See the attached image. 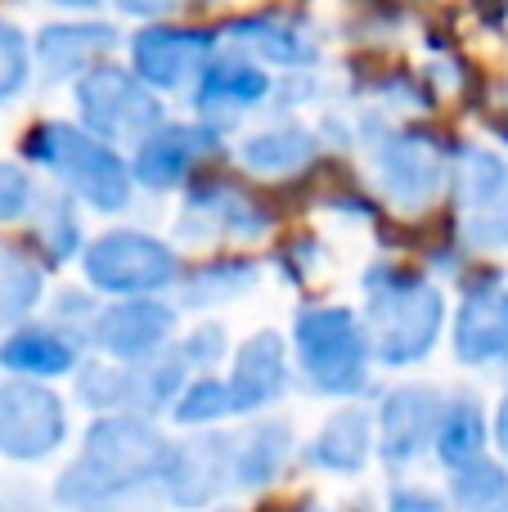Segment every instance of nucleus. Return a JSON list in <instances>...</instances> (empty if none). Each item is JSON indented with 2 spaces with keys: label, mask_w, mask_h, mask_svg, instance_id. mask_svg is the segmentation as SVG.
Here are the masks:
<instances>
[{
  "label": "nucleus",
  "mask_w": 508,
  "mask_h": 512,
  "mask_svg": "<svg viewBox=\"0 0 508 512\" xmlns=\"http://www.w3.org/2000/svg\"><path fill=\"white\" fill-rule=\"evenodd\" d=\"M495 445H500V454L508 463V396L500 400V409H495Z\"/></svg>",
  "instance_id": "39"
},
{
  "label": "nucleus",
  "mask_w": 508,
  "mask_h": 512,
  "mask_svg": "<svg viewBox=\"0 0 508 512\" xmlns=\"http://www.w3.org/2000/svg\"><path fill=\"white\" fill-rule=\"evenodd\" d=\"M180 387H185V355L171 360H144V369H131V414H153V409L171 405L176 409Z\"/></svg>",
  "instance_id": "25"
},
{
  "label": "nucleus",
  "mask_w": 508,
  "mask_h": 512,
  "mask_svg": "<svg viewBox=\"0 0 508 512\" xmlns=\"http://www.w3.org/2000/svg\"><path fill=\"white\" fill-rule=\"evenodd\" d=\"M41 292V274L18 256H0V324L18 319Z\"/></svg>",
  "instance_id": "31"
},
{
  "label": "nucleus",
  "mask_w": 508,
  "mask_h": 512,
  "mask_svg": "<svg viewBox=\"0 0 508 512\" xmlns=\"http://www.w3.org/2000/svg\"><path fill=\"white\" fill-rule=\"evenodd\" d=\"M508 189V167L495 153L486 149H468L464 162H459V198H464V207H473V212H482V207L500 203Z\"/></svg>",
  "instance_id": "27"
},
{
  "label": "nucleus",
  "mask_w": 508,
  "mask_h": 512,
  "mask_svg": "<svg viewBox=\"0 0 508 512\" xmlns=\"http://www.w3.org/2000/svg\"><path fill=\"white\" fill-rule=\"evenodd\" d=\"M288 387V360H284V342L279 333H257L234 360V378H230V396H234V414H257V409L275 405Z\"/></svg>",
  "instance_id": "15"
},
{
  "label": "nucleus",
  "mask_w": 508,
  "mask_h": 512,
  "mask_svg": "<svg viewBox=\"0 0 508 512\" xmlns=\"http://www.w3.org/2000/svg\"><path fill=\"white\" fill-rule=\"evenodd\" d=\"M293 454V427L288 423H252L243 436H234V486L239 490H266L284 472Z\"/></svg>",
  "instance_id": "17"
},
{
  "label": "nucleus",
  "mask_w": 508,
  "mask_h": 512,
  "mask_svg": "<svg viewBox=\"0 0 508 512\" xmlns=\"http://www.w3.org/2000/svg\"><path fill=\"white\" fill-rule=\"evenodd\" d=\"M0 364L27 378H59L77 364V342L50 333V328H23L0 346Z\"/></svg>",
  "instance_id": "20"
},
{
  "label": "nucleus",
  "mask_w": 508,
  "mask_h": 512,
  "mask_svg": "<svg viewBox=\"0 0 508 512\" xmlns=\"http://www.w3.org/2000/svg\"><path fill=\"white\" fill-rule=\"evenodd\" d=\"M113 27L104 23H63V27H45L36 36V59H41L45 77H72L81 72L95 54L113 50Z\"/></svg>",
  "instance_id": "19"
},
{
  "label": "nucleus",
  "mask_w": 508,
  "mask_h": 512,
  "mask_svg": "<svg viewBox=\"0 0 508 512\" xmlns=\"http://www.w3.org/2000/svg\"><path fill=\"white\" fill-rule=\"evenodd\" d=\"M221 351H225V333L216 324H207L185 342V364H212Z\"/></svg>",
  "instance_id": "37"
},
{
  "label": "nucleus",
  "mask_w": 508,
  "mask_h": 512,
  "mask_svg": "<svg viewBox=\"0 0 508 512\" xmlns=\"http://www.w3.org/2000/svg\"><path fill=\"white\" fill-rule=\"evenodd\" d=\"M288 512H329V508H311V504H306V508H288Z\"/></svg>",
  "instance_id": "41"
},
{
  "label": "nucleus",
  "mask_w": 508,
  "mask_h": 512,
  "mask_svg": "<svg viewBox=\"0 0 508 512\" xmlns=\"http://www.w3.org/2000/svg\"><path fill=\"white\" fill-rule=\"evenodd\" d=\"M171 333V310L153 306V301H126L99 315L95 346L108 351L113 360H153L158 346Z\"/></svg>",
  "instance_id": "12"
},
{
  "label": "nucleus",
  "mask_w": 508,
  "mask_h": 512,
  "mask_svg": "<svg viewBox=\"0 0 508 512\" xmlns=\"http://www.w3.org/2000/svg\"><path fill=\"white\" fill-rule=\"evenodd\" d=\"M234 41L252 45L261 59L270 63H284V68H302V63L315 59L311 41H306L297 27L284 23H270V18H248V23H234Z\"/></svg>",
  "instance_id": "24"
},
{
  "label": "nucleus",
  "mask_w": 508,
  "mask_h": 512,
  "mask_svg": "<svg viewBox=\"0 0 508 512\" xmlns=\"http://www.w3.org/2000/svg\"><path fill=\"white\" fill-rule=\"evenodd\" d=\"M68 436V409L50 387L5 382L0 387V454L14 463H41Z\"/></svg>",
  "instance_id": "5"
},
{
  "label": "nucleus",
  "mask_w": 508,
  "mask_h": 512,
  "mask_svg": "<svg viewBox=\"0 0 508 512\" xmlns=\"http://www.w3.org/2000/svg\"><path fill=\"white\" fill-rule=\"evenodd\" d=\"M77 396L99 414H126L131 409V369H108V364H86L77 382Z\"/></svg>",
  "instance_id": "29"
},
{
  "label": "nucleus",
  "mask_w": 508,
  "mask_h": 512,
  "mask_svg": "<svg viewBox=\"0 0 508 512\" xmlns=\"http://www.w3.org/2000/svg\"><path fill=\"white\" fill-rule=\"evenodd\" d=\"M293 337H297L302 369L315 391H324V396H351V391L365 387L369 346L347 310H338V306L306 310V315L297 319Z\"/></svg>",
  "instance_id": "4"
},
{
  "label": "nucleus",
  "mask_w": 508,
  "mask_h": 512,
  "mask_svg": "<svg viewBox=\"0 0 508 512\" xmlns=\"http://www.w3.org/2000/svg\"><path fill=\"white\" fill-rule=\"evenodd\" d=\"M446 400L428 387H401L378 409V454L387 468H410L428 445H437Z\"/></svg>",
  "instance_id": "9"
},
{
  "label": "nucleus",
  "mask_w": 508,
  "mask_h": 512,
  "mask_svg": "<svg viewBox=\"0 0 508 512\" xmlns=\"http://www.w3.org/2000/svg\"><path fill=\"white\" fill-rule=\"evenodd\" d=\"M59 5H99V0H59Z\"/></svg>",
  "instance_id": "40"
},
{
  "label": "nucleus",
  "mask_w": 508,
  "mask_h": 512,
  "mask_svg": "<svg viewBox=\"0 0 508 512\" xmlns=\"http://www.w3.org/2000/svg\"><path fill=\"white\" fill-rule=\"evenodd\" d=\"M369 450H374V423H369V414L365 409H342V414H333L315 432L306 463L320 472H333V477H356L369 463Z\"/></svg>",
  "instance_id": "16"
},
{
  "label": "nucleus",
  "mask_w": 508,
  "mask_h": 512,
  "mask_svg": "<svg viewBox=\"0 0 508 512\" xmlns=\"http://www.w3.org/2000/svg\"><path fill=\"white\" fill-rule=\"evenodd\" d=\"M27 203H32L27 176L18 167H9V162H0V221H18L27 212Z\"/></svg>",
  "instance_id": "34"
},
{
  "label": "nucleus",
  "mask_w": 508,
  "mask_h": 512,
  "mask_svg": "<svg viewBox=\"0 0 508 512\" xmlns=\"http://www.w3.org/2000/svg\"><path fill=\"white\" fill-rule=\"evenodd\" d=\"M171 459V441L140 414H104L90 423L81 441V459L59 472L54 499L68 512L77 508H113L117 499L162 481Z\"/></svg>",
  "instance_id": "1"
},
{
  "label": "nucleus",
  "mask_w": 508,
  "mask_h": 512,
  "mask_svg": "<svg viewBox=\"0 0 508 512\" xmlns=\"http://www.w3.org/2000/svg\"><path fill=\"white\" fill-rule=\"evenodd\" d=\"M77 104L90 131L108 135V140H117V135H149L162 117L158 99L122 68L86 72L77 86Z\"/></svg>",
  "instance_id": "8"
},
{
  "label": "nucleus",
  "mask_w": 508,
  "mask_h": 512,
  "mask_svg": "<svg viewBox=\"0 0 508 512\" xmlns=\"http://www.w3.org/2000/svg\"><path fill=\"white\" fill-rule=\"evenodd\" d=\"M45 221H50V230H45V239H50V252L54 256H68L72 248H77V221H72L68 203H59V198H54V203L45 207Z\"/></svg>",
  "instance_id": "35"
},
{
  "label": "nucleus",
  "mask_w": 508,
  "mask_h": 512,
  "mask_svg": "<svg viewBox=\"0 0 508 512\" xmlns=\"http://www.w3.org/2000/svg\"><path fill=\"white\" fill-rule=\"evenodd\" d=\"M27 153L45 167H54L90 207H104V212H117L131 198V176H126V162L117 158L108 144L90 140V135L72 131V126H36L32 140H27Z\"/></svg>",
  "instance_id": "3"
},
{
  "label": "nucleus",
  "mask_w": 508,
  "mask_h": 512,
  "mask_svg": "<svg viewBox=\"0 0 508 512\" xmlns=\"http://www.w3.org/2000/svg\"><path fill=\"white\" fill-rule=\"evenodd\" d=\"M450 499L459 512H508V468L495 459H477L450 472Z\"/></svg>",
  "instance_id": "23"
},
{
  "label": "nucleus",
  "mask_w": 508,
  "mask_h": 512,
  "mask_svg": "<svg viewBox=\"0 0 508 512\" xmlns=\"http://www.w3.org/2000/svg\"><path fill=\"white\" fill-rule=\"evenodd\" d=\"M176 234H185V239H216V234L257 239V234H266V212L234 185H198L185 203V216L176 221Z\"/></svg>",
  "instance_id": "11"
},
{
  "label": "nucleus",
  "mask_w": 508,
  "mask_h": 512,
  "mask_svg": "<svg viewBox=\"0 0 508 512\" xmlns=\"http://www.w3.org/2000/svg\"><path fill=\"white\" fill-rule=\"evenodd\" d=\"M212 512H239V508H212Z\"/></svg>",
  "instance_id": "43"
},
{
  "label": "nucleus",
  "mask_w": 508,
  "mask_h": 512,
  "mask_svg": "<svg viewBox=\"0 0 508 512\" xmlns=\"http://www.w3.org/2000/svg\"><path fill=\"white\" fill-rule=\"evenodd\" d=\"M369 333L374 351L387 364H414L432 351L441 333V292L410 274H383L369 279Z\"/></svg>",
  "instance_id": "2"
},
{
  "label": "nucleus",
  "mask_w": 508,
  "mask_h": 512,
  "mask_svg": "<svg viewBox=\"0 0 508 512\" xmlns=\"http://www.w3.org/2000/svg\"><path fill=\"white\" fill-rule=\"evenodd\" d=\"M162 495L171 508L203 512L234 486V436L207 432L171 445V459L162 468Z\"/></svg>",
  "instance_id": "6"
},
{
  "label": "nucleus",
  "mask_w": 508,
  "mask_h": 512,
  "mask_svg": "<svg viewBox=\"0 0 508 512\" xmlns=\"http://www.w3.org/2000/svg\"><path fill=\"white\" fill-rule=\"evenodd\" d=\"M315 153V140L306 131H266V135H252L243 144V162L252 171H293L302 162H311Z\"/></svg>",
  "instance_id": "26"
},
{
  "label": "nucleus",
  "mask_w": 508,
  "mask_h": 512,
  "mask_svg": "<svg viewBox=\"0 0 508 512\" xmlns=\"http://www.w3.org/2000/svg\"><path fill=\"white\" fill-rule=\"evenodd\" d=\"M86 274L104 292H153L176 279V256L149 234H104L86 252Z\"/></svg>",
  "instance_id": "7"
},
{
  "label": "nucleus",
  "mask_w": 508,
  "mask_h": 512,
  "mask_svg": "<svg viewBox=\"0 0 508 512\" xmlns=\"http://www.w3.org/2000/svg\"><path fill=\"white\" fill-rule=\"evenodd\" d=\"M270 90L266 72L252 68L243 59H221L203 72V86H198V104L203 108H248L261 104Z\"/></svg>",
  "instance_id": "22"
},
{
  "label": "nucleus",
  "mask_w": 508,
  "mask_h": 512,
  "mask_svg": "<svg viewBox=\"0 0 508 512\" xmlns=\"http://www.w3.org/2000/svg\"><path fill=\"white\" fill-rule=\"evenodd\" d=\"M27 81V41L18 27L0 23V99H9Z\"/></svg>",
  "instance_id": "32"
},
{
  "label": "nucleus",
  "mask_w": 508,
  "mask_h": 512,
  "mask_svg": "<svg viewBox=\"0 0 508 512\" xmlns=\"http://www.w3.org/2000/svg\"><path fill=\"white\" fill-rule=\"evenodd\" d=\"M464 234H468V243H477V248H504L508 243V203L500 198V203L473 212L464 225Z\"/></svg>",
  "instance_id": "33"
},
{
  "label": "nucleus",
  "mask_w": 508,
  "mask_h": 512,
  "mask_svg": "<svg viewBox=\"0 0 508 512\" xmlns=\"http://www.w3.org/2000/svg\"><path fill=\"white\" fill-rule=\"evenodd\" d=\"M455 351L464 364L508 360V292L500 283H482L464 297L455 328Z\"/></svg>",
  "instance_id": "13"
},
{
  "label": "nucleus",
  "mask_w": 508,
  "mask_h": 512,
  "mask_svg": "<svg viewBox=\"0 0 508 512\" xmlns=\"http://www.w3.org/2000/svg\"><path fill=\"white\" fill-rule=\"evenodd\" d=\"M378 176H383L387 198L405 207H419L437 194L441 185V153L423 135H396L383 153H378Z\"/></svg>",
  "instance_id": "14"
},
{
  "label": "nucleus",
  "mask_w": 508,
  "mask_h": 512,
  "mask_svg": "<svg viewBox=\"0 0 508 512\" xmlns=\"http://www.w3.org/2000/svg\"><path fill=\"white\" fill-rule=\"evenodd\" d=\"M257 283V270L248 261H221L198 270L194 279H185V306H216L225 297H239Z\"/></svg>",
  "instance_id": "28"
},
{
  "label": "nucleus",
  "mask_w": 508,
  "mask_h": 512,
  "mask_svg": "<svg viewBox=\"0 0 508 512\" xmlns=\"http://www.w3.org/2000/svg\"><path fill=\"white\" fill-rule=\"evenodd\" d=\"M387 512H450V504L432 490H419V486H396L387 495Z\"/></svg>",
  "instance_id": "36"
},
{
  "label": "nucleus",
  "mask_w": 508,
  "mask_h": 512,
  "mask_svg": "<svg viewBox=\"0 0 508 512\" xmlns=\"http://www.w3.org/2000/svg\"><path fill=\"white\" fill-rule=\"evenodd\" d=\"M0 512H5V508H0Z\"/></svg>",
  "instance_id": "44"
},
{
  "label": "nucleus",
  "mask_w": 508,
  "mask_h": 512,
  "mask_svg": "<svg viewBox=\"0 0 508 512\" xmlns=\"http://www.w3.org/2000/svg\"><path fill=\"white\" fill-rule=\"evenodd\" d=\"M216 36L212 32H185V27H149L135 36V68L144 81L162 90L185 86L194 72L207 68Z\"/></svg>",
  "instance_id": "10"
},
{
  "label": "nucleus",
  "mask_w": 508,
  "mask_h": 512,
  "mask_svg": "<svg viewBox=\"0 0 508 512\" xmlns=\"http://www.w3.org/2000/svg\"><path fill=\"white\" fill-rule=\"evenodd\" d=\"M77 512H117V508H77Z\"/></svg>",
  "instance_id": "42"
},
{
  "label": "nucleus",
  "mask_w": 508,
  "mask_h": 512,
  "mask_svg": "<svg viewBox=\"0 0 508 512\" xmlns=\"http://www.w3.org/2000/svg\"><path fill=\"white\" fill-rule=\"evenodd\" d=\"M117 5H122L126 14H162V9H171L176 0H117Z\"/></svg>",
  "instance_id": "38"
},
{
  "label": "nucleus",
  "mask_w": 508,
  "mask_h": 512,
  "mask_svg": "<svg viewBox=\"0 0 508 512\" xmlns=\"http://www.w3.org/2000/svg\"><path fill=\"white\" fill-rule=\"evenodd\" d=\"M207 144H212V135L194 131V126H167V131H153L149 140L140 144V153H135V176H140L149 189H167L185 176L189 162H194Z\"/></svg>",
  "instance_id": "18"
},
{
  "label": "nucleus",
  "mask_w": 508,
  "mask_h": 512,
  "mask_svg": "<svg viewBox=\"0 0 508 512\" xmlns=\"http://www.w3.org/2000/svg\"><path fill=\"white\" fill-rule=\"evenodd\" d=\"M234 414V396H230V382H216V378H198L180 391L176 400V423L185 427H203L216 423V418Z\"/></svg>",
  "instance_id": "30"
},
{
  "label": "nucleus",
  "mask_w": 508,
  "mask_h": 512,
  "mask_svg": "<svg viewBox=\"0 0 508 512\" xmlns=\"http://www.w3.org/2000/svg\"><path fill=\"white\" fill-rule=\"evenodd\" d=\"M486 418L477 400H455L446 405V418H441V432H437V459L446 463L450 472L468 468V463L486 459Z\"/></svg>",
  "instance_id": "21"
}]
</instances>
